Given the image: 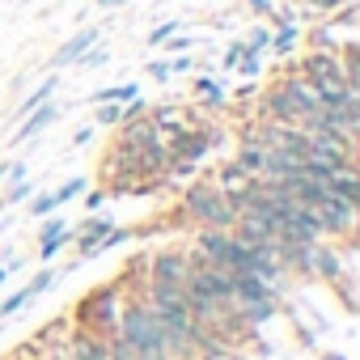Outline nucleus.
I'll list each match as a JSON object with an SVG mask.
<instances>
[{"label":"nucleus","instance_id":"obj_2","mask_svg":"<svg viewBox=\"0 0 360 360\" xmlns=\"http://www.w3.org/2000/svg\"><path fill=\"white\" fill-rule=\"evenodd\" d=\"M119 297H123V284L119 280L81 292L72 301V309H68V326H81V330H89L98 339L119 335Z\"/></svg>","mask_w":360,"mask_h":360},{"label":"nucleus","instance_id":"obj_4","mask_svg":"<svg viewBox=\"0 0 360 360\" xmlns=\"http://www.w3.org/2000/svg\"><path fill=\"white\" fill-rule=\"evenodd\" d=\"M191 250H195L204 263L225 267V271H246V267H250L246 246H242L233 233H225V229H191Z\"/></svg>","mask_w":360,"mask_h":360},{"label":"nucleus","instance_id":"obj_6","mask_svg":"<svg viewBox=\"0 0 360 360\" xmlns=\"http://www.w3.org/2000/svg\"><path fill=\"white\" fill-rule=\"evenodd\" d=\"M110 229H115V221H110V217H98V212L89 217V212H85V221H81V225H72V263H89L94 246H98Z\"/></svg>","mask_w":360,"mask_h":360},{"label":"nucleus","instance_id":"obj_21","mask_svg":"<svg viewBox=\"0 0 360 360\" xmlns=\"http://www.w3.org/2000/svg\"><path fill=\"white\" fill-rule=\"evenodd\" d=\"M5 183H9V191H5V200H0V204H26V200L39 191L26 174H22V178H5Z\"/></svg>","mask_w":360,"mask_h":360},{"label":"nucleus","instance_id":"obj_36","mask_svg":"<svg viewBox=\"0 0 360 360\" xmlns=\"http://www.w3.org/2000/svg\"><path fill=\"white\" fill-rule=\"evenodd\" d=\"M89 140H94V123H85V127H77V131H72V144H77V148H81V144H89Z\"/></svg>","mask_w":360,"mask_h":360},{"label":"nucleus","instance_id":"obj_38","mask_svg":"<svg viewBox=\"0 0 360 360\" xmlns=\"http://www.w3.org/2000/svg\"><path fill=\"white\" fill-rule=\"evenodd\" d=\"M9 165H13V161H0V183H5V178H9Z\"/></svg>","mask_w":360,"mask_h":360},{"label":"nucleus","instance_id":"obj_13","mask_svg":"<svg viewBox=\"0 0 360 360\" xmlns=\"http://www.w3.org/2000/svg\"><path fill=\"white\" fill-rule=\"evenodd\" d=\"M233 161L250 174V178H263V165H267V148L259 144V140H238V153H233Z\"/></svg>","mask_w":360,"mask_h":360},{"label":"nucleus","instance_id":"obj_25","mask_svg":"<svg viewBox=\"0 0 360 360\" xmlns=\"http://www.w3.org/2000/svg\"><path fill=\"white\" fill-rule=\"evenodd\" d=\"M178 30H183V22H178V18H169V22H161V26H153L148 30V47H161L169 34H178Z\"/></svg>","mask_w":360,"mask_h":360},{"label":"nucleus","instance_id":"obj_31","mask_svg":"<svg viewBox=\"0 0 360 360\" xmlns=\"http://www.w3.org/2000/svg\"><path fill=\"white\" fill-rule=\"evenodd\" d=\"M161 51H165V56H183V51H191V39L178 30V34H169V39L161 43Z\"/></svg>","mask_w":360,"mask_h":360},{"label":"nucleus","instance_id":"obj_1","mask_svg":"<svg viewBox=\"0 0 360 360\" xmlns=\"http://www.w3.org/2000/svg\"><path fill=\"white\" fill-rule=\"evenodd\" d=\"M178 208H183L187 225L195 229H233L238 221V208L229 195H221L212 187V178H191V183H183V191H178Z\"/></svg>","mask_w":360,"mask_h":360},{"label":"nucleus","instance_id":"obj_35","mask_svg":"<svg viewBox=\"0 0 360 360\" xmlns=\"http://www.w3.org/2000/svg\"><path fill=\"white\" fill-rule=\"evenodd\" d=\"M13 271H22V259H9L5 267H0V292H5V284H9V276Z\"/></svg>","mask_w":360,"mask_h":360},{"label":"nucleus","instance_id":"obj_12","mask_svg":"<svg viewBox=\"0 0 360 360\" xmlns=\"http://www.w3.org/2000/svg\"><path fill=\"white\" fill-rule=\"evenodd\" d=\"M322 187H326L330 195H339V200L360 204V169H356V161L343 165V169H335V174H326V178H322Z\"/></svg>","mask_w":360,"mask_h":360},{"label":"nucleus","instance_id":"obj_9","mask_svg":"<svg viewBox=\"0 0 360 360\" xmlns=\"http://www.w3.org/2000/svg\"><path fill=\"white\" fill-rule=\"evenodd\" d=\"M98 39H102V30H98V26H85V30H77L68 43H60V47H56V56H51V68H72V64H77V60H81V56H85L94 43H98Z\"/></svg>","mask_w":360,"mask_h":360},{"label":"nucleus","instance_id":"obj_19","mask_svg":"<svg viewBox=\"0 0 360 360\" xmlns=\"http://www.w3.org/2000/svg\"><path fill=\"white\" fill-rule=\"evenodd\" d=\"M68 246H72V225H68V229H60L56 238L39 242V263H51V259H60V255H64Z\"/></svg>","mask_w":360,"mask_h":360},{"label":"nucleus","instance_id":"obj_14","mask_svg":"<svg viewBox=\"0 0 360 360\" xmlns=\"http://www.w3.org/2000/svg\"><path fill=\"white\" fill-rule=\"evenodd\" d=\"M297 47H301V26H297V22H288V26H276V30H271V47H267L271 56L288 60Z\"/></svg>","mask_w":360,"mask_h":360},{"label":"nucleus","instance_id":"obj_8","mask_svg":"<svg viewBox=\"0 0 360 360\" xmlns=\"http://www.w3.org/2000/svg\"><path fill=\"white\" fill-rule=\"evenodd\" d=\"M208 178H212V187H217L221 195H229V200H238V195H242V191L255 183V178H250V174H246V169H242L233 157H225V161H221V165H217Z\"/></svg>","mask_w":360,"mask_h":360},{"label":"nucleus","instance_id":"obj_39","mask_svg":"<svg viewBox=\"0 0 360 360\" xmlns=\"http://www.w3.org/2000/svg\"><path fill=\"white\" fill-rule=\"evenodd\" d=\"M98 5H102V9H119V5H123V0H98Z\"/></svg>","mask_w":360,"mask_h":360},{"label":"nucleus","instance_id":"obj_23","mask_svg":"<svg viewBox=\"0 0 360 360\" xmlns=\"http://www.w3.org/2000/svg\"><path fill=\"white\" fill-rule=\"evenodd\" d=\"M51 212H56V200H51V191H34V195L26 200V217L43 221V217H51Z\"/></svg>","mask_w":360,"mask_h":360},{"label":"nucleus","instance_id":"obj_33","mask_svg":"<svg viewBox=\"0 0 360 360\" xmlns=\"http://www.w3.org/2000/svg\"><path fill=\"white\" fill-rule=\"evenodd\" d=\"M246 5H250V13H255L259 22H267V18L276 13V5H271V0H246Z\"/></svg>","mask_w":360,"mask_h":360},{"label":"nucleus","instance_id":"obj_34","mask_svg":"<svg viewBox=\"0 0 360 360\" xmlns=\"http://www.w3.org/2000/svg\"><path fill=\"white\" fill-rule=\"evenodd\" d=\"M200 64H195V56H174L169 60V72H195Z\"/></svg>","mask_w":360,"mask_h":360},{"label":"nucleus","instance_id":"obj_3","mask_svg":"<svg viewBox=\"0 0 360 360\" xmlns=\"http://www.w3.org/2000/svg\"><path fill=\"white\" fill-rule=\"evenodd\" d=\"M119 339H123L136 356H169L165 326H161L157 314L144 305V297H123V301H119Z\"/></svg>","mask_w":360,"mask_h":360},{"label":"nucleus","instance_id":"obj_7","mask_svg":"<svg viewBox=\"0 0 360 360\" xmlns=\"http://www.w3.org/2000/svg\"><path fill=\"white\" fill-rule=\"evenodd\" d=\"M284 297H288L284 288H271L255 271H233V305H246V301H284Z\"/></svg>","mask_w":360,"mask_h":360},{"label":"nucleus","instance_id":"obj_11","mask_svg":"<svg viewBox=\"0 0 360 360\" xmlns=\"http://www.w3.org/2000/svg\"><path fill=\"white\" fill-rule=\"evenodd\" d=\"M51 123H60V102L51 98V102H43L39 110H30L26 119H22V127L13 131V144H26V140H34V136H43Z\"/></svg>","mask_w":360,"mask_h":360},{"label":"nucleus","instance_id":"obj_10","mask_svg":"<svg viewBox=\"0 0 360 360\" xmlns=\"http://www.w3.org/2000/svg\"><path fill=\"white\" fill-rule=\"evenodd\" d=\"M191 94L200 98V110H208V115L229 110V85L217 81V77H195V81H191Z\"/></svg>","mask_w":360,"mask_h":360},{"label":"nucleus","instance_id":"obj_15","mask_svg":"<svg viewBox=\"0 0 360 360\" xmlns=\"http://www.w3.org/2000/svg\"><path fill=\"white\" fill-rule=\"evenodd\" d=\"M39 301V292H34V284L26 280L18 292H9V297H0V322H5V318H13V314H22V309H30Z\"/></svg>","mask_w":360,"mask_h":360},{"label":"nucleus","instance_id":"obj_32","mask_svg":"<svg viewBox=\"0 0 360 360\" xmlns=\"http://www.w3.org/2000/svg\"><path fill=\"white\" fill-rule=\"evenodd\" d=\"M144 72H148L157 85H165V81L174 77V72H169V60H148V68H144Z\"/></svg>","mask_w":360,"mask_h":360},{"label":"nucleus","instance_id":"obj_29","mask_svg":"<svg viewBox=\"0 0 360 360\" xmlns=\"http://www.w3.org/2000/svg\"><path fill=\"white\" fill-rule=\"evenodd\" d=\"M233 72H242L246 81H259V72H263V56H242Z\"/></svg>","mask_w":360,"mask_h":360},{"label":"nucleus","instance_id":"obj_20","mask_svg":"<svg viewBox=\"0 0 360 360\" xmlns=\"http://www.w3.org/2000/svg\"><path fill=\"white\" fill-rule=\"evenodd\" d=\"M242 47H246V56H267V47H271V26L259 22V26L242 39Z\"/></svg>","mask_w":360,"mask_h":360},{"label":"nucleus","instance_id":"obj_26","mask_svg":"<svg viewBox=\"0 0 360 360\" xmlns=\"http://www.w3.org/2000/svg\"><path fill=\"white\" fill-rule=\"evenodd\" d=\"M242 56H246V47H242V39H233V43H229L225 51H221V72H233Z\"/></svg>","mask_w":360,"mask_h":360},{"label":"nucleus","instance_id":"obj_22","mask_svg":"<svg viewBox=\"0 0 360 360\" xmlns=\"http://www.w3.org/2000/svg\"><path fill=\"white\" fill-rule=\"evenodd\" d=\"M127 242H136V229H127V225L119 229V225H115V229L94 246V255H89V259H98V255H106V250H115V246H127Z\"/></svg>","mask_w":360,"mask_h":360},{"label":"nucleus","instance_id":"obj_30","mask_svg":"<svg viewBox=\"0 0 360 360\" xmlns=\"http://www.w3.org/2000/svg\"><path fill=\"white\" fill-rule=\"evenodd\" d=\"M77 200H81V208H85V212H98V208L106 204V191H102V187H85Z\"/></svg>","mask_w":360,"mask_h":360},{"label":"nucleus","instance_id":"obj_40","mask_svg":"<svg viewBox=\"0 0 360 360\" xmlns=\"http://www.w3.org/2000/svg\"><path fill=\"white\" fill-rule=\"evenodd\" d=\"M136 360H169V356H136Z\"/></svg>","mask_w":360,"mask_h":360},{"label":"nucleus","instance_id":"obj_18","mask_svg":"<svg viewBox=\"0 0 360 360\" xmlns=\"http://www.w3.org/2000/svg\"><path fill=\"white\" fill-rule=\"evenodd\" d=\"M56 89H60V77H47V81H43V85H39V89H30V94H26V98H22V106H18V115H22V119H26V115H30V110H39V106H43V102H51V98H56Z\"/></svg>","mask_w":360,"mask_h":360},{"label":"nucleus","instance_id":"obj_17","mask_svg":"<svg viewBox=\"0 0 360 360\" xmlns=\"http://www.w3.org/2000/svg\"><path fill=\"white\" fill-rule=\"evenodd\" d=\"M136 94H140V85H136V81H123V85L94 89V94H89V102H94V106H102V102H119V106H123V102H131Z\"/></svg>","mask_w":360,"mask_h":360},{"label":"nucleus","instance_id":"obj_41","mask_svg":"<svg viewBox=\"0 0 360 360\" xmlns=\"http://www.w3.org/2000/svg\"><path fill=\"white\" fill-rule=\"evenodd\" d=\"M0 208H5V204H0Z\"/></svg>","mask_w":360,"mask_h":360},{"label":"nucleus","instance_id":"obj_5","mask_svg":"<svg viewBox=\"0 0 360 360\" xmlns=\"http://www.w3.org/2000/svg\"><path fill=\"white\" fill-rule=\"evenodd\" d=\"M191 280V250L187 246H161V250H144V284H161V288H187Z\"/></svg>","mask_w":360,"mask_h":360},{"label":"nucleus","instance_id":"obj_28","mask_svg":"<svg viewBox=\"0 0 360 360\" xmlns=\"http://www.w3.org/2000/svg\"><path fill=\"white\" fill-rule=\"evenodd\" d=\"M68 225H72V221H68V217H60V212H56V217H43V225H39V242L56 238V233H60V229H68Z\"/></svg>","mask_w":360,"mask_h":360},{"label":"nucleus","instance_id":"obj_37","mask_svg":"<svg viewBox=\"0 0 360 360\" xmlns=\"http://www.w3.org/2000/svg\"><path fill=\"white\" fill-rule=\"evenodd\" d=\"M314 360H347V356H343V352H318Z\"/></svg>","mask_w":360,"mask_h":360},{"label":"nucleus","instance_id":"obj_16","mask_svg":"<svg viewBox=\"0 0 360 360\" xmlns=\"http://www.w3.org/2000/svg\"><path fill=\"white\" fill-rule=\"evenodd\" d=\"M89 187V174H72V178H64V183L60 187H51V200H56V212L64 208V204H72L81 191Z\"/></svg>","mask_w":360,"mask_h":360},{"label":"nucleus","instance_id":"obj_27","mask_svg":"<svg viewBox=\"0 0 360 360\" xmlns=\"http://www.w3.org/2000/svg\"><path fill=\"white\" fill-rule=\"evenodd\" d=\"M106 60H110V51H106L102 43H94V47H89V51H85V56L77 60V68H102Z\"/></svg>","mask_w":360,"mask_h":360},{"label":"nucleus","instance_id":"obj_24","mask_svg":"<svg viewBox=\"0 0 360 360\" xmlns=\"http://www.w3.org/2000/svg\"><path fill=\"white\" fill-rule=\"evenodd\" d=\"M94 123H98V127H119V123H123V106H119V102L94 106Z\"/></svg>","mask_w":360,"mask_h":360}]
</instances>
